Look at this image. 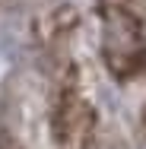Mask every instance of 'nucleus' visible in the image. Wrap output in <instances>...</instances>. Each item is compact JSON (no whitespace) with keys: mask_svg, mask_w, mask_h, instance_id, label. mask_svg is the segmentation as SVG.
Listing matches in <instances>:
<instances>
[{"mask_svg":"<svg viewBox=\"0 0 146 149\" xmlns=\"http://www.w3.org/2000/svg\"><path fill=\"white\" fill-rule=\"evenodd\" d=\"M98 127L102 120H98L92 98L86 95L80 76H70L60 86L54 114H51V133H54L57 149H86L89 140L98 133Z\"/></svg>","mask_w":146,"mask_h":149,"instance_id":"nucleus-2","label":"nucleus"},{"mask_svg":"<svg viewBox=\"0 0 146 149\" xmlns=\"http://www.w3.org/2000/svg\"><path fill=\"white\" fill-rule=\"evenodd\" d=\"M143 124H146V108H143Z\"/></svg>","mask_w":146,"mask_h":149,"instance_id":"nucleus-5","label":"nucleus"},{"mask_svg":"<svg viewBox=\"0 0 146 149\" xmlns=\"http://www.w3.org/2000/svg\"><path fill=\"white\" fill-rule=\"evenodd\" d=\"M102 60L115 79H133L146 70V6L133 0H98Z\"/></svg>","mask_w":146,"mask_h":149,"instance_id":"nucleus-1","label":"nucleus"},{"mask_svg":"<svg viewBox=\"0 0 146 149\" xmlns=\"http://www.w3.org/2000/svg\"><path fill=\"white\" fill-rule=\"evenodd\" d=\"M86 149H130V146H127V140L121 136V130H117V127L102 124V127H98V133L89 140Z\"/></svg>","mask_w":146,"mask_h":149,"instance_id":"nucleus-3","label":"nucleus"},{"mask_svg":"<svg viewBox=\"0 0 146 149\" xmlns=\"http://www.w3.org/2000/svg\"><path fill=\"white\" fill-rule=\"evenodd\" d=\"M133 3H140V6H146V0H133Z\"/></svg>","mask_w":146,"mask_h":149,"instance_id":"nucleus-4","label":"nucleus"}]
</instances>
